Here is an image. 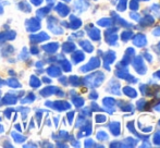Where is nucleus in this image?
Listing matches in <instances>:
<instances>
[{"label": "nucleus", "mask_w": 160, "mask_h": 148, "mask_svg": "<svg viewBox=\"0 0 160 148\" xmlns=\"http://www.w3.org/2000/svg\"><path fill=\"white\" fill-rule=\"evenodd\" d=\"M111 20L110 19H102V20H100V21L98 22V24L99 25H101V26H109V25H111Z\"/></svg>", "instance_id": "17"}, {"label": "nucleus", "mask_w": 160, "mask_h": 148, "mask_svg": "<svg viewBox=\"0 0 160 148\" xmlns=\"http://www.w3.org/2000/svg\"><path fill=\"white\" fill-rule=\"evenodd\" d=\"M155 109H156V110H158V111H160V104L156 105V106H155Z\"/></svg>", "instance_id": "34"}, {"label": "nucleus", "mask_w": 160, "mask_h": 148, "mask_svg": "<svg viewBox=\"0 0 160 148\" xmlns=\"http://www.w3.org/2000/svg\"><path fill=\"white\" fill-rule=\"evenodd\" d=\"M144 58H146V59H147L149 62H152V58L150 57V55H149V53H145V55H144Z\"/></svg>", "instance_id": "27"}, {"label": "nucleus", "mask_w": 160, "mask_h": 148, "mask_svg": "<svg viewBox=\"0 0 160 148\" xmlns=\"http://www.w3.org/2000/svg\"><path fill=\"white\" fill-rule=\"evenodd\" d=\"M57 11L58 13H59L60 15H62V17H65V15L69 13V8H68L65 4L63 3H60L59 6L57 7Z\"/></svg>", "instance_id": "6"}, {"label": "nucleus", "mask_w": 160, "mask_h": 148, "mask_svg": "<svg viewBox=\"0 0 160 148\" xmlns=\"http://www.w3.org/2000/svg\"><path fill=\"white\" fill-rule=\"evenodd\" d=\"M58 46L59 45L57 44V42H55V44H50V45H46V46H44V50L48 51V52H55V51H57L58 49Z\"/></svg>", "instance_id": "8"}, {"label": "nucleus", "mask_w": 160, "mask_h": 148, "mask_svg": "<svg viewBox=\"0 0 160 148\" xmlns=\"http://www.w3.org/2000/svg\"><path fill=\"white\" fill-rule=\"evenodd\" d=\"M131 17H133V19L136 21V20L139 19V15L138 14H135V13H131Z\"/></svg>", "instance_id": "28"}, {"label": "nucleus", "mask_w": 160, "mask_h": 148, "mask_svg": "<svg viewBox=\"0 0 160 148\" xmlns=\"http://www.w3.org/2000/svg\"><path fill=\"white\" fill-rule=\"evenodd\" d=\"M67 1H69V0H67Z\"/></svg>", "instance_id": "37"}, {"label": "nucleus", "mask_w": 160, "mask_h": 148, "mask_svg": "<svg viewBox=\"0 0 160 148\" xmlns=\"http://www.w3.org/2000/svg\"><path fill=\"white\" fill-rule=\"evenodd\" d=\"M133 33L131 32V31H125V32L122 33V35H121V38H122V40H124V42H127V40L130 39V37H132Z\"/></svg>", "instance_id": "15"}, {"label": "nucleus", "mask_w": 160, "mask_h": 148, "mask_svg": "<svg viewBox=\"0 0 160 148\" xmlns=\"http://www.w3.org/2000/svg\"><path fill=\"white\" fill-rule=\"evenodd\" d=\"M93 141H91V140H89V141H86V144H85V146H92V145H94L93 144Z\"/></svg>", "instance_id": "31"}, {"label": "nucleus", "mask_w": 160, "mask_h": 148, "mask_svg": "<svg viewBox=\"0 0 160 148\" xmlns=\"http://www.w3.org/2000/svg\"><path fill=\"white\" fill-rule=\"evenodd\" d=\"M97 138H98L99 141H106V140H108V135L105 133V132H98Z\"/></svg>", "instance_id": "20"}, {"label": "nucleus", "mask_w": 160, "mask_h": 148, "mask_svg": "<svg viewBox=\"0 0 160 148\" xmlns=\"http://www.w3.org/2000/svg\"><path fill=\"white\" fill-rule=\"evenodd\" d=\"M63 68H64V71H70L71 70V66L68 61H64L63 62Z\"/></svg>", "instance_id": "25"}, {"label": "nucleus", "mask_w": 160, "mask_h": 148, "mask_svg": "<svg viewBox=\"0 0 160 148\" xmlns=\"http://www.w3.org/2000/svg\"><path fill=\"white\" fill-rule=\"evenodd\" d=\"M130 8L132 9V10H137V9H138V3L133 0V1H131V3H130Z\"/></svg>", "instance_id": "24"}, {"label": "nucleus", "mask_w": 160, "mask_h": 148, "mask_svg": "<svg viewBox=\"0 0 160 148\" xmlns=\"http://www.w3.org/2000/svg\"><path fill=\"white\" fill-rule=\"evenodd\" d=\"M80 44H81V46H83V48H84L86 51H88V52H92V51L94 50L93 46H92V45L89 44V42H87V40H82V42H81Z\"/></svg>", "instance_id": "11"}, {"label": "nucleus", "mask_w": 160, "mask_h": 148, "mask_svg": "<svg viewBox=\"0 0 160 148\" xmlns=\"http://www.w3.org/2000/svg\"><path fill=\"white\" fill-rule=\"evenodd\" d=\"M88 34L92 39H94V40H98L99 37H100V32H99V30H97V28H92V31H89Z\"/></svg>", "instance_id": "9"}, {"label": "nucleus", "mask_w": 160, "mask_h": 148, "mask_svg": "<svg viewBox=\"0 0 160 148\" xmlns=\"http://www.w3.org/2000/svg\"><path fill=\"white\" fill-rule=\"evenodd\" d=\"M84 58H85V56L83 55V52H80V51H78V52L74 53V55L72 56V59H73V61L75 62V63H78V62L84 60Z\"/></svg>", "instance_id": "10"}, {"label": "nucleus", "mask_w": 160, "mask_h": 148, "mask_svg": "<svg viewBox=\"0 0 160 148\" xmlns=\"http://www.w3.org/2000/svg\"><path fill=\"white\" fill-rule=\"evenodd\" d=\"M48 73L50 74L51 76H58L60 74V70L58 67H50V68L48 69Z\"/></svg>", "instance_id": "12"}, {"label": "nucleus", "mask_w": 160, "mask_h": 148, "mask_svg": "<svg viewBox=\"0 0 160 148\" xmlns=\"http://www.w3.org/2000/svg\"><path fill=\"white\" fill-rule=\"evenodd\" d=\"M106 120H107V118H106V116H103V114H98V116H96V122L102 123V122H106Z\"/></svg>", "instance_id": "21"}, {"label": "nucleus", "mask_w": 160, "mask_h": 148, "mask_svg": "<svg viewBox=\"0 0 160 148\" xmlns=\"http://www.w3.org/2000/svg\"><path fill=\"white\" fill-rule=\"evenodd\" d=\"M159 47H160V42H159Z\"/></svg>", "instance_id": "36"}, {"label": "nucleus", "mask_w": 160, "mask_h": 148, "mask_svg": "<svg viewBox=\"0 0 160 148\" xmlns=\"http://www.w3.org/2000/svg\"><path fill=\"white\" fill-rule=\"evenodd\" d=\"M146 101H145V99H142V100H139V101H137V104H136V106H137V109L138 110H143L144 108H145V106H146Z\"/></svg>", "instance_id": "19"}, {"label": "nucleus", "mask_w": 160, "mask_h": 148, "mask_svg": "<svg viewBox=\"0 0 160 148\" xmlns=\"http://www.w3.org/2000/svg\"><path fill=\"white\" fill-rule=\"evenodd\" d=\"M125 8H127V0H120V3H119L118 6V9L121 11L125 10Z\"/></svg>", "instance_id": "22"}, {"label": "nucleus", "mask_w": 160, "mask_h": 148, "mask_svg": "<svg viewBox=\"0 0 160 148\" xmlns=\"http://www.w3.org/2000/svg\"><path fill=\"white\" fill-rule=\"evenodd\" d=\"M97 97H98V95H97V93H95V91H93V93L91 94V98H94V99H96Z\"/></svg>", "instance_id": "32"}, {"label": "nucleus", "mask_w": 160, "mask_h": 148, "mask_svg": "<svg viewBox=\"0 0 160 148\" xmlns=\"http://www.w3.org/2000/svg\"><path fill=\"white\" fill-rule=\"evenodd\" d=\"M134 45L137 47H143L146 45V42H147V40H146V37L144 36L143 34H137L136 36L134 37Z\"/></svg>", "instance_id": "3"}, {"label": "nucleus", "mask_w": 160, "mask_h": 148, "mask_svg": "<svg viewBox=\"0 0 160 148\" xmlns=\"http://www.w3.org/2000/svg\"><path fill=\"white\" fill-rule=\"evenodd\" d=\"M133 64H134V69L139 74H144L146 72V67H145V64H144L143 59H142L141 57H136V59L134 60Z\"/></svg>", "instance_id": "1"}, {"label": "nucleus", "mask_w": 160, "mask_h": 148, "mask_svg": "<svg viewBox=\"0 0 160 148\" xmlns=\"http://www.w3.org/2000/svg\"><path fill=\"white\" fill-rule=\"evenodd\" d=\"M114 99L113 98H105L103 99V105H105L106 107H112L114 105Z\"/></svg>", "instance_id": "16"}, {"label": "nucleus", "mask_w": 160, "mask_h": 148, "mask_svg": "<svg viewBox=\"0 0 160 148\" xmlns=\"http://www.w3.org/2000/svg\"><path fill=\"white\" fill-rule=\"evenodd\" d=\"M152 35H155V36H159L160 35V27H157L156 30L152 31Z\"/></svg>", "instance_id": "26"}, {"label": "nucleus", "mask_w": 160, "mask_h": 148, "mask_svg": "<svg viewBox=\"0 0 160 148\" xmlns=\"http://www.w3.org/2000/svg\"><path fill=\"white\" fill-rule=\"evenodd\" d=\"M99 64H100V62H99L98 58H93L87 66L82 67V68H81V71L86 72V71H89V70H92V69H95V68H97V67H99Z\"/></svg>", "instance_id": "2"}, {"label": "nucleus", "mask_w": 160, "mask_h": 148, "mask_svg": "<svg viewBox=\"0 0 160 148\" xmlns=\"http://www.w3.org/2000/svg\"><path fill=\"white\" fill-rule=\"evenodd\" d=\"M44 82L45 83H50V80H49V78H45L44 77Z\"/></svg>", "instance_id": "35"}, {"label": "nucleus", "mask_w": 160, "mask_h": 148, "mask_svg": "<svg viewBox=\"0 0 160 148\" xmlns=\"http://www.w3.org/2000/svg\"><path fill=\"white\" fill-rule=\"evenodd\" d=\"M31 85H32L33 87H38L40 85L39 80H38L37 77H35V76H32V78H31Z\"/></svg>", "instance_id": "18"}, {"label": "nucleus", "mask_w": 160, "mask_h": 148, "mask_svg": "<svg viewBox=\"0 0 160 148\" xmlns=\"http://www.w3.org/2000/svg\"><path fill=\"white\" fill-rule=\"evenodd\" d=\"M119 88H120V84H119V83H111L110 89H111L112 93L116 94V95H120V91H118Z\"/></svg>", "instance_id": "14"}, {"label": "nucleus", "mask_w": 160, "mask_h": 148, "mask_svg": "<svg viewBox=\"0 0 160 148\" xmlns=\"http://www.w3.org/2000/svg\"><path fill=\"white\" fill-rule=\"evenodd\" d=\"M105 67L107 68V70H110V68L108 67V64H110L112 61L114 60V58H116V56H114V52L113 51H108L107 55L105 56Z\"/></svg>", "instance_id": "5"}, {"label": "nucleus", "mask_w": 160, "mask_h": 148, "mask_svg": "<svg viewBox=\"0 0 160 148\" xmlns=\"http://www.w3.org/2000/svg\"><path fill=\"white\" fill-rule=\"evenodd\" d=\"M155 77H158L159 80H160V71H158L156 74H155Z\"/></svg>", "instance_id": "33"}, {"label": "nucleus", "mask_w": 160, "mask_h": 148, "mask_svg": "<svg viewBox=\"0 0 160 148\" xmlns=\"http://www.w3.org/2000/svg\"><path fill=\"white\" fill-rule=\"evenodd\" d=\"M154 143L157 145H160V133H156L154 135Z\"/></svg>", "instance_id": "23"}, {"label": "nucleus", "mask_w": 160, "mask_h": 148, "mask_svg": "<svg viewBox=\"0 0 160 148\" xmlns=\"http://www.w3.org/2000/svg\"><path fill=\"white\" fill-rule=\"evenodd\" d=\"M109 130L112 133V135L118 136L120 134V123L119 122H111L109 124Z\"/></svg>", "instance_id": "4"}, {"label": "nucleus", "mask_w": 160, "mask_h": 148, "mask_svg": "<svg viewBox=\"0 0 160 148\" xmlns=\"http://www.w3.org/2000/svg\"><path fill=\"white\" fill-rule=\"evenodd\" d=\"M42 0H32V2L34 4H35V6H38V4H40L42 3Z\"/></svg>", "instance_id": "29"}, {"label": "nucleus", "mask_w": 160, "mask_h": 148, "mask_svg": "<svg viewBox=\"0 0 160 148\" xmlns=\"http://www.w3.org/2000/svg\"><path fill=\"white\" fill-rule=\"evenodd\" d=\"M73 112H71V113H69L68 114V119H69V121H70V123L72 122V119H73Z\"/></svg>", "instance_id": "30"}, {"label": "nucleus", "mask_w": 160, "mask_h": 148, "mask_svg": "<svg viewBox=\"0 0 160 148\" xmlns=\"http://www.w3.org/2000/svg\"><path fill=\"white\" fill-rule=\"evenodd\" d=\"M123 91H124L125 95L128 96L130 98H135L137 96L136 91H135V89H133V88H131V87H124V88H123Z\"/></svg>", "instance_id": "7"}, {"label": "nucleus", "mask_w": 160, "mask_h": 148, "mask_svg": "<svg viewBox=\"0 0 160 148\" xmlns=\"http://www.w3.org/2000/svg\"><path fill=\"white\" fill-rule=\"evenodd\" d=\"M81 24H82V22H81L80 20L76 19V17H72V21H71V27H72V28L76 30V28L80 27Z\"/></svg>", "instance_id": "13"}]
</instances>
